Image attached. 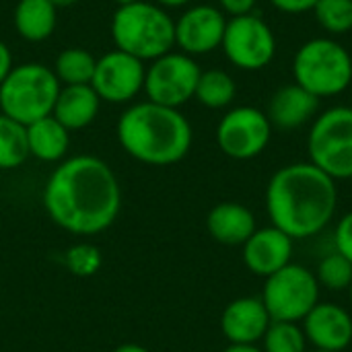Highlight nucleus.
<instances>
[{
	"label": "nucleus",
	"instance_id": "1",
	"mask_svg": "<svg viewBox=\"0 0 352 352\" xmlns=\"http://www.w3.org/2000/svg\"><path fill=\"white\" fill-rule=\"evenodd\" d=\"M47 214L62 229L76 235H95L113 225L122 204L120 184L109 165L80 155L62 163L43 192Z\"/></svg>",
	"mask_w": 352,
	"mask_h": 352
},
{
	"label": "nucleus",
	"instance_id": "2",
	"mask_svg": "<svg viewBox=\"0 0 352 352\" xmlns=\"http://www.w3.org/2000/svg\"><path fill=\"white\" fill-rule=\"evenodd\" d=\"M336 206V182L309 161L280 167L266 186V212L293 241L322 233L332 223Z\"/></svg>",
	"mask_w": 352,
	"mask_h": 352
},
{
	"label": "nucleus",
	"instance_id": "3",
	"mask_svg": "<svg viewBox=\"0 0 352 352\" xmlns=\"http://www.w3.org/2000/svg\"><path fill=\"white\" fill-rule=\"evenodd\" d=\"M118 138L130 157L146 165H173L192 146V126L179 109L144 101L122 113Z\"/></svg>",
	"mask_w": 352,
	"mask_h": 352
},
{
	"label": "nucleus",
	"instance_id": "4",
	"mask_svg": "<svg viewBox=\"0 0 352 352\" xmlns=\"http://www.w3.org/2000/svg\"><path fill=\"white\" fill-rule=\"evenodd\" d=\"M111 37L118 50L142 62H153L175 45V21L163 10V6L136 0L116 10Z\"/></svg>",
	"mask_w": 352,
	"mask_h": 352
},
{
	"label": "nucleus",
	"instance_id": "5",
	"mask_svg": "<svg viewBox=\"0 0 352 352\" xmlns=\"http://www.w3.org/2000/svg\"><path fill=\"white\" fill-rule=\"evenodd\" d=\"M293 76L299 87L318 99L336 97L352 82V58L349 50L332 37L305 41L293 58Z\"/></svg>",
	"mask_w": 352,
	"mask_h": 352
},
{
	"label": "nucleus",
	"instance_id": "6",
	"mask_svg": "<svg viewBox=\"0 0 352 352\" xmlns=\"http://www.w3.org/2000/svg\"><path fill=\"white\" fill-rule=\"evenodd\" d=\"M60 93V80L47 66L27 62L10 70L0 85V109L14 122L29 126L52 116Z\"/></svg>",
	"mask_w": 352,
	"mask_h": 352
},
{
	"label": "nucleus",
	"instance_id": "7",
	"mask_svg": "<svg viewBox=\"0 0 352 352\" xmlns=\"http://www.w3.org/2000/svg\"><path fill=\"white\" fill-rule=\"evenodd\" d=\"M309 163L334 182L352 177V107L336 105L316 116L307 136Z\"/></svg>",
	"mask_w": 352,
	"mask_h": 352
},
{
	"label": "nucleus",
	"instance_id": "8",
	"mask_svg": "<svg viewBox=\"0 0 352 352\" xmlns=\"http://www.w3.org/2000/svg\"><path fill=\"white\" fill-rule=\"evenodd\" d=\"M320 283L311 270L301 264H287L272 276L264 278L262 303L272 322L301 324L320 303Z\"/></svg>",
	"mask_w": 352,
	"mask_h": 352
},
{
	"label": "nucleus",
	"instance_id": "9",
	"mask_svg": "<svg viewBox=\"0 0 352 352\" xmlns=\"http://www.w3.org/2000/svg\"><path fill=\"white\" fill-rule=\"evenodd\" d=\"M227 60L239 70H262L276 56V37L270 25L258 14L231 16L221 43Z\"/></svg>",
	"mask_w": 352,
	"mask_h": 352
},
{
	"label": "nucleus",
	"instance_id": "10",
	"mask_svg": "<svg viewBox=\"0 0 352 352\" xmlns=\"http://www.w3.org/2000/svg\"><path fill=\"white\" fill-rule=\"evenodd\" d=\"M200 72L202 70L192 56L184 52H167L146 68L144 91L148 101L177 109L194 97Z\"/></svg>",
	"mask_w": 352,
	"mask_h": 352
},
{
	"label": "nucleus",
	"instance_id": "11",
	"mask_svg": "<svg viewBox=\"0 0 352 352\" xmlns=\"http://www.w3.org/2000/svg\"><path fill=\"white\" fill-rule=\"evenodd\" d=\"M272 138V124L266 111L239 105L223 116L217 126L219 148L237 161H250L266 151Z\"/></svg>",
	"mask_w": 352,
	"mask_h": 352
},
{
	"label": "nucleus",
	"instance_id": "12",
	"mask_svg": "<svg viewBox=\"0 0 352 352\" xmlns=\"http://www.w3.org/2000/svg\"><path fill=\"white\" fill-rule=\"evenodd\" d=\"M144 62L116 47L97 60L91 87L101 101L126 103L140 89H144Z\"/></svg>",
	"mask_w": 352,
	"mask_h": 352
},
{
	"label": "nucleus",
	"instance_id": "13",
	"mask_svg": "<svg viewBox=\"0 0 352 352\" xmlns=\"http://www.w3.org/2000/svg\"><path fill=\"white\" fill-rule=\"evenodd\" d=\"M227 19L221 8L198 4L175 21V45L188 56L210 54L223 43Z\"/></svg>",
	"mask_w": 352,
	"mask_h": 352
},
{
	"label": "nucleus",
	"instance_id": "14",
	"mask_svg": "<svg viewBox=\"0 0 352 352\" xmlns=\"http://www.w3.org/2000/svg\"><path fill=\"white\" fill-rule=\"evenodd\" d=\"M301 324L307 342L318 351L342 352L352 344V316L336 303L320 301Z\"/></svg>",
	"mask_w": 352,
	"mask_h": 352
},
{
	"label": "nucleus",
	"instance_id": "15",
	"mask_svg": "<svg viewBox=\"0 0 352 352\" xmlns=\"http://www.w3.org/2000/svg\"><path fill=\"white\" fill-rule=\"evenodd\" d=\"M293 250L295 241L278 227L256 229L243 243V264L252 274L268 278L293 262Z\"/></svg>",
	"mask_w": 352,
	"mask_h": 352
},
{
	"label": "nucleus",
	"instance_id": "16",
	"mask_svg": "<svg viewBox=\"0 0 352 352\" xmlns=\"http://www.w3.org/2000/svg\"><path fill=\"white\" fill-rule=\"evenodd\" d=\"M272 324L260 297H239L231 301L221 316V330L231 344L262 342Z\"/></svg>",
	"mask_w": 352,
	"mask_h": 352
},
{
	"label": "nucleus",
	"instance_id": "17",
	"mask_svg": "<svg viewBox=\"0 0 352 352\" xmlns=\"http://www.w3.org/2000/svg\"><path fill=\"white\" fill-rule=\"evenodd\" d=\"M320 101L322 99H318L316 95H311L309 91H305L303 87L293 82V85L278 89L272 95L266 116H268L272 128H278L285 132L297 130L318 116Z\"/></svg>",
	"mask_w": 352,
	"mask_h": 352
},
{
	"label": "nucleus",
	"instance_id": "18",
	"mask_svg": "<svg viewBox=\"0 0 352 352\" xmlns=\"http://www.w3.org/2000/svg\"><path fill=\"white\" fill-rule=\"evenodd\" d=\"M206 229L210 237L223 245H243L256 227L254 212L239 202H221L206 217Z\"/></svg>",
	"mask_w": 352,
	"mask_h": 352
},
{
	"label": "nucleus",
	"instance_id": "19",
	"mask_svg": "<svg viewBox=\"0 0 352 352\" xmlns=\"http://www.w3.org/2000/svg\"><path fill=\"white\" fill-rule=\"evenodd\" d=\"M99 95L91 85H64L60 87L52 116L70 132L89 126L99 111Z\"/></svg>",
	"mask_w": 352,
	"mask_h": 352
},
{
	"label": "nucleus",
	"instance_id": "20",
	"mask_svg": "<svg viewBox=\"0 0 352 352\" xmlns=\"http://www.w3.org/2000/svg\"><path fill=\"white\" fill-rule=\"evenodd\" d=\"M68 130L54 118L45 116L27 126V144L29 155L39 161H58L68 151Z\"/></svg>",
	"mask_w": 352,
	"mask_h": 352
},
{
	"label": "nucleus",
	"instance_id": "21",
	"mask_svg": "<svg viewBox=\"0 0 352 352\" xmlns=\"http://www.w3.org/2000/svg\"><path fill=\"white\" fill-rule=\"evenodd\" d=\"M14 27L27 41H43L56 29V6L50 0H19Z\"/></svg>",
	"mask_w": 352,
	"mask_h": 352
},
{
	"label": "nucleus",
	"instance_id": "22",
	"mask_svg": "<svg viewBox=\"0 0 352 352\" xmlns=\"http://www.w3.org/2000/svg\"><path fill=\"white\" fill-rule=\"evenodd\" d=\"M235 95H237V85H235L233 76L227 74L225 70L212 68V70L200 72L194 97L204 107L223 109L233 103Z\"/></svg>",
	"mask_w": 352,
	"mask_h": 352
},
{
	"label": "nucleus",
	"instance_id": "23",
	"mask_svg": "<svg viewBox=\"0 0 352 352\" xmlns=\"http://www.w3.org/2000/svg\"><path fill=\"white\" fill-rule=\"evenodd\" d=\"M95 66L97 60L93 58V54L82 47H68L58 54L54 74L64 85H91Z\"/></svg>",
	"mask_w": 352,
	"mask_h": 352
},
{
	"label": "nucleus",
	"instance_id": "24",
	"mask_svg": "<svg viewBox=\"0 0 352 352\" xmlns=\"http://www.w3.org/2000/svg\"><path fill=\"white\" fill-rule=\"evenodd\" d=\"M29 157L27 126L0 113V169H12Z\"/></svg>",
	"mask_w": 352,
	"mask_h": 352
},
{
	"label": "nucleus",
	"instance_id": "25",
	"mask_svg": "<svg viewBox=\"0 0 352 352\" xmlns=\"http://www.w3.org/2000/svg\"><path fill=\"white\" fill-rule=\"evenodd\" d=\"M307 338L301 324L272 322L262 338L264 352H307Z\"/></svg>",
	"mask_w": 352,
	"mask_h": 352
},
{
	"label": "nucleus",
	"instance_id": "26",
	"mask_svg": "<svg viewBox=\"0 0 352 352\" xmlns=\"http://www.w3.org/2000/svg\"><path fill=\"white\" fill-rule=\"evenodd\" d=\"M314 274L320 287L334 291V293H342V291H349L352 285V262L334 250L332 254L320 260Z\"/></svg>",
	"mask_w": 352,
	"mask_h": 352
},
{
	"label": "nucleus",
	"instance_id": "27",
	"mask_svg": "<svg viewBox=\"0 0 352 352\" xmlns=\"http://www.w3.org/2000/svg\"><path fill=\"white\" fill-rule=\"evenodd\" d=\"M314 14L330 35H344L352 31V0H318Z\"/></svg>",
	"mask_w": 352,
	"mask_h": 352
},
{
	"label": "nucleus",
	"instance_id": "28",
	"mask_svg": "<svg viewBox=\"0 0 352 352\" xmlns=\"http://www.w3.org/2000/svg\"><path fill=\"white\" fill-rule=\"evenodd\" d=\"M66 264L76 276H91L101 266V254L91 243H78V245L68 250Z\"/></svg>",
	"mask_w": 352,
	"mask_h": 352
},
{
	"label": "nucleus",
	"instance_id": "29",
	"mask_svg": "<svg viewBox=\"0 0 352 352\" xmlns=\"http://www.w3.org/2000/svg\"><path fill=\"white\" fill-rule=\"evenodd\" d=\"M334 245L338 254H342L352 262V210L344 217H340L336 231H334Z\"/></svg>",
	"mask_w": 352,
	"mask_h": 352
},
{
	"label": "nucleus",
	"instance_id": "30",
	"mask_svg": "<svg viewBox=\"0 0 352 352\" xmlns=\"http://www.w3.org/2000/svg\"><path fill=\"white\" fill-rule=\"evenodd\" d=\"M270 4L274 8H278L280 12L287 14H301L307 10H314V6L318 4V0H270Z\"/></svg>",
	"mask_w": 352,
	"mask_h": 352
},
{
	"label": "nucleus",
	"instance_id": "31",
	"mask_svg": "<svg viewBox=\"0 0 352 352\" xmlns=\"http://www.w3.org/2000/svg\"><path fill=\"white\" fill-rule=\"evenodd\" d=\"M258 0H219L221 10L231 14V16H241V14H250L254 10Z\"/></svg>",
	"mask_w": 352,
	"mask_h": 352
},
{
	"label": "nucleus",
	"instance_id": "32",
	"mask_svg": "<svg viewBox=\"0 0 352 352\" xmlns=\"http://www.w3.org/2000/svg\"><path fill=\"white\" fill-rule=\"evenodd\" d=\"M10 70H12V54L8 50V45L4 41H0V85L10 74Z\"/></svg>",
	"mask_w": 352,
	"mask_h": 352
},
{
	"label": "nucleus",
	"instance_id": "33",
	"mask_svg": "<svg viewBox=\"0 0 352 352\" xmlns=\"http://www.w3.org/2000/svg\"><path fill=\"white\" fill-rule=\"evenodd\" d=\"M223 352H264L258 344H229Z\"/></svg>",
	"mask_w": 352,
	"mask_h": 352
},
{
	"label": "nucleus",
	"instance_id": "34",
	"mask_svg": "<svg viewBox=\"0 0 352 352\" xmlns=\"http://www.w3.org/2000/svg\"><path fill=\"white\" fill-rule=\"evenodd\" d=\"M188 2H192V0H157V4H159V6H171V8L186 6Z\"/></svg>",
	"mask_w": 352,
	"mask_h": 352
},
{
	"label": "nucleus",
	"instance_id": "35",
	"mask_svg": "<svg viewBox=\"0 0 352 352\" xmlns=\"http://www.w3.org/2000/svg\"><path fill=\"white\" fill-rule=\"evenodd\" d=\"M113 352H148L146 349H142V346H138V344H122V346H118Z\"/></svg>",
	"mask_w": 352,
	"mask_h": 352
},
{
	"label": "nucleus",
	"instance_id": "36",
	"mask_svg": "<svg viewBox=\"0 0 352 352\" xmlns=\"http://www.w3.org/2000/svg\"><path fill=\"white\" fill-rule=\"evenodd\" d=\"M56 8H60V6H72L74 2H78V0H50Z\"/></svg>",
	"mask_w": 352,
	"mask_h": 352
},
{
	"label": "nucleus",
	"instance_id": "37",
	"mask_svg": "<svg viewBox=\"0 0 352 352\" xmlns=\"http://www.w3.org/2000/svg\"><path fill=\"white\" fill-rule=\"evenodd\" d=\"M113 2H118L120 6H124V4H132V2H136V0H113Z\"/></svg>",
	"mask_w": 352,
	"mask_h": 352
},
{
	"label": "nucleus",
	"instance_id": "38",
	"mask_svg": "<svg viewBox=\"0 0 352 352\" xmlns=\"http://www.w3.org/2000/svg\"><path fill=\"white\" fill-rule=\"evenodd\" d=\"M349 295H351V303H352V285H351V289H349Z\"/></svg>",
	"mask_w": 352,
	"mask_h": 352
},
{
	"label": "nucleus",
	"instance_id": "39",
	"mask_svg": "<svg viewBox=\"0 0 352 352\" xmlns=\"http://www.w3.org/2000/svg\"><path fill=\"white\" fill-rule=\"evenodd\" d=\"M314 352H332V351H318V349H316V351Z\"/></svg>",
	"mask_w": 352,
	"mask_h": 352
}]
</instances>
